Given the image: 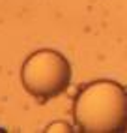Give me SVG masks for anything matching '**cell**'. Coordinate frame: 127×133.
Returning a JSON list of instances; mask_svg holds the SVG:
<instances>
[{"instance_id": "7a4b0ae2", "label": "cell", "mask_w": 127, "mask_h": 133, "mask_svg": "<svg viewBox=\"0 0 127 133\" xmlns=\"http://www.w3.org/2000/svg\"><path fill=\"white\" fill-rule=\"evenodd\" d=\"M21 83L34 97H56L71 83V66L58 51L41 49L24 60L21 68Z\"/></svg>"}, {"instance_id": "6da1fadb", "label": "cell", "mask_w": 127, "mask_h": 133, "mask_svg": "<svg viewBox=\"0 0 127 133\" xmlns=\"http://www.w3.org/2000/svg\"><path fill=\"white\" fill-rule=\"evenodd\" d=\"M75 122L84 133L127 131V92L114 81H95L79 92Z\"/></svg>"}, {"instance_id": "277c9868", "label": "cell", "mask_w": 127, "mask_h": 133, "mask_svg": "<svg viewBox=\"0 0 127 133\" xmlns=\"http://www.w3.org/2000/svg\"><path fill=\"white\" fill-rule=\"evenodd\" d=\"M0 131H2V129H0Z\"/></svg>"}, {"instance_id": "3957f363", "label": "cell", "mask_w": 127, "mask_h": 133, "mask_svg": "<svg viewBox=\"0 0 127 133\" xmlns=\"http://www.w3.org/2000/svg\"><path fill=\"white\" fill-rule=\"evenodd\" d=\"M45 131H47V133H71V131H73V128H71L67 122L58 120V122H51Z\"/></svg>"}]
</instances>
